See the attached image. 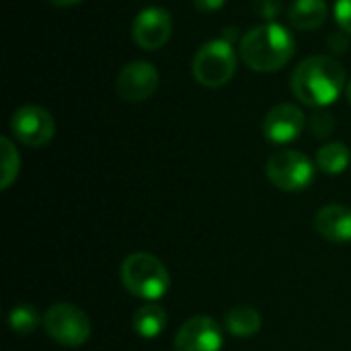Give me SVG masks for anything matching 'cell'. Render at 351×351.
<instances>
[{
  "label": "cell",
  "mask_w": 351,
  "mask_h": 351,
  "mask_svg": "<svg viewBox=\"0 0 351 351\" xmlns=\"http://www.w3.org/2000/svg\"><path fill=\"white\" fill-rule=\"evenodd\" d=\"M346 68L329 56H311L292 72V93L308 107H327L339 99L346 82Z\"/></svg>",
  "instance_id": "1"
},
{
  "label": "cell",
  "mask_w": 351,
  "mask_h": 351,
  "mask_svg": "<svg viewBox=\"0 0 351 351\" xmlns=\"http://www.w3.org/2000/svg\"><path fill=\"white\" fill-rule=\"evenodd\" d=\"M243 62L257 72H276L284 68L296 53V41L292 33L278 23L257 25L241 39Z\"/></svg>",
  "instance_id": "2"
},
{
  "label": "cell",
  "mask_w": 351,
  "mask_h": 351,
  "mask_svg": "<svg viewBox=\"0 0 351 351\" xmlns=\"http://www.w3.org/2000/svg\"><path fill=\"white\" fill-rule=\"evenodd\" d=\"M119 276H121L123 288L132 296L146 300V302L160 300L169 292V286H171V276L167 267L160 263V259L144 251L128 255L121 263Z\"/></svg>",
  "instance_id": "3"
},
{
  "label": "cell",
  "mask_w": 351,
  "mask_h": 351,
  "mask_svg": "<svg viewBox=\"0 0 351 351\" xmlns=\"http://www.w3.org/2000/svg\"><path fill=\"white\" fill-rule=\"evenodd\" d=\"M237 72V53L232 47V41L218 37L208 43H204L191 62V74L193 78L208 88L224 86Z\"/></svg>",
  "instance_id": "4"
},
{
  "label": "cell",
  "mask_w": 351,
  "mask_h": 351,
  "mask_svg": "<svg viewBox=\"0 0 351 351\" xmlns=\"http://www.w3.org/2000/svg\"><path fill=\"white\" fill-rule=\"evenodd\" d=\"M47 335L64 348H80L90 337V321L86 313L70 302H56L43 315Z\"/></svg>",
  "instance_id": "5"
},
{
  "label": "cell",
  "mask_w": 351,
  "mask_h": 351,
  "mask_svg": "<svg viewBox=\"0 0 351 351\" xmlns=\"http://www.w3.org/2000/svg\"><path fill=\"white\" fill-rule=\"evenodd\" d=\"M267 177L282 191H304L315 181V165L300 150H280L267 160Z\"/></svg>",
  "instance_id": "6"
},
{
  "label": "cell",
  "mask_w": 351,
  "mask_h": 351,
  "mask_svg": "<svg viewBox=\"0 0 351 351\" xmlns=\"http://www.w3.org/2000/svg\"><path fill=\"white\" fill-rule=\"evenodd\" d=\"M10 130L21 144L41 148L51 142L56 134V121L47 109L39 105H23L10 117Z\"/></svg>",
  "instance_id": "7"
},
{
  "label": "cell",
  "mask_w": 351,
  "mask_h": 351,
  "mask_svg": "<svg viewBox=\"0 0 351 351\" xmlns=\"http://www.w3.org/2000/svg\"><path fill=\"white\" fill-rule=\"evenodd\" d=\"M222 327L208 315L187 319L175 335V351H222Z\"/></svg>",
  "instance_id": "8"
},
{
  "label": "cell",
  "mask_w": 351,
  "mask_h": 351,
  "mask_svg": "<svg viewBox=\"0 0 351 351\" xmlns=\"http://www.w3.org/2000/svg\"><path fill=\"white\" fill-rule=\"evenodd\" d=\"M158 88V70L144 60L125 64L117 78H115V90L123 101L130 103H142L150 99Z\"/></svg>",
  "instance_id": "9"
},
{
  "label": "cell",
  "mask_w": 351,
  "mask_h": 351,
  "mask_svg": "<svg viewBox=\"0 0 351 351\" xmlns=\"http://www.w3.org/2000/svg\"><path fill=\"white\" fill-rule=\"evenodd\" d=\"M171 33H173V19L169 10L160 6H148L140 10L132 23V37L146 51L160 49L169 41Z\"/></svg>",
  "instance_id": "10"
},
{
  "label": "cell",
  "mask_w": 351,
  "mask_h": 351,
  "mask_svg": "<svg viewBox=\"0 0 351 351\" xmlns=\"http://www.w3.org/2000/svg\"><path fill=\"white\" fill-rule=\"evenodd\" d=\"M306 125V117L300 107L292 103H282L269 109L263 119V136L274 144L294 142Z\"/></svg>",
  "instance_id": "11"
},
{
  "label": "cell",
  "mask_w": 351,
  "mask_h": 351,
  "mask_svg": "<svg viewBox=\"0 0 351 351\" xmlns=\"http://www.w3.org/2000/svg\"><path fill=\"white\" fill-rule=\"evenodd\" d=\"M315 230L331 243H351V208L341 204L325 206L315 216Z\"/></svg>",
  "instance_id": "12"
},
{
  "label": "cell",
  "mask_w": 351,
  "mask_h": 351,
  "mask_svg": "<svg viewBox=\"0 0 351 351\" xmlns=\"http://www.w3.org/2000/svg\"><path fill=\"white\" fill-rule=\"evenodd\" d=\"M329 8L325 0H294L288 10L290 25L300 31H315L327 21Z\"/></svg>",
  "instance_id": "13"
},
{
  "label": "cell",
  "mask_w": 351,
  "mask_h": 351,
  "mask_svg": "<svg viewBox=\"0 0 351 351\" xmlns=\"http://www.w3.org/2000/svg\"><path fill=\"white\" fill-rule=\"evenodd\" d=\"M132 325L142 339H156L167 329V311L158 302H146L134 313Z\"/></svg>",
  "instance_id": "14"
},
{
  "label": "cell",
  "mask_w": 351,
  "mask_h": 351,
  "mask_svg": "<svg viewBox=\"0 0 351 351\" xmlns=\"http://www.w3.org/2000/svg\"><path fill=\"white\" fill-rule=\"evenodd\" d=\"M261 325H263V319H261L259 311L253 306H247V304L230 308L224 317L226 331L237 339L255 337L261 331Z\"/></svg>",
  "instance_id": "15"
},
{
  "label": "cell",
  "mask_w": 351,
  "mask_h": 351,
  "mask_svg": "<svg viewBox=\"0 0 351 351\" xmlns=\"http://www.w3.org/2000/svg\"><path fill=\"white\" fill-rule=\"evenodd\" d=\"M350 148L341 142H329L317 152V167L327 175H341L350 165Z\"/></svg>",
  "instance_id": "16"
},
{
  "label": "cell",
  "mask_w": 351,
  "mask_h": 351,
  "mask_svg": "<svg viewBox=\"0 0 351 351\" xmlns=\"http://www.w3.org/2000/svg\"><path fill=\"white\" fill-rule=\"evenodd\" d=\"M0 160H2V181H0V189H8L16 177H19V169H21V156L14 148V144L10 142V138H0Z\"/></svg>",
  "instance_id": "17"
},
{
  "label": "cell",
  "mask_w": 351,
  "mask_h": 351,
  "mask_svg": "<svg viewBox=\"0 0 351 351\" xmlns=\"http://www.w3.org/2000/svg\"><path fill=\"white\" fill-rule=\"evenodd\" d=\"M39 323H43V317H39V313L29 304H19L8 315V325L16 335L33 333L39 327Z\"/></svg>",
  "instance_id": "18"
},
{
  "label": "cell",
  "mask_w": 351,
  "mask_h": 351,
  "mask_svg": "<svg viewBox=\"0 0 351 351\" xmlns=\"http://www.w3.org/2000/svg\"><path fill=\"white\" fill-rule=\"evenodd\" d=\"M333 130H335V119H333L331 113H327V111H317V113L311 117V132H313L317 138H325V136H329Z\"/></svg>",
  "instance_id": "19"
},
{
  "label": "cell",
  "mask_w": 351,
  "mask_h": 351,
  "mask_svg": "<svg viewBox=\"0 0 351 351\" xmlns=\"http://www.w3.org/2000/svg\"><path fill=\"white\" fill-rule=\"evenodd\" d=\"M253 8H255V12L261 19L271 23L280 14V10H282V0H255Z\"/></svg>",
  "instance_id": "20"
},
{
  "label": "cell",
  "mask_w": 351,
  "mask_h": 351,
  "mask_svg": "<svg viewBox=\"0 0 351 351\" xmlns=\"http://www.w3.org/2000/svg\"><path fill=\"white\" fill-rule=\"evenodd\" d=\"M335 19L341 31L351 35V0H337L335 2Z\"/></svg>",
  "instance_id": "21"
},
{
  "label": "cell",
  "mask_w": 351,
  "mask_h": 351,
  "mask_svg": "<svg viewBox=\"0 0 351 351\" xmlns=\"http://www.w3.org/2000/svg\"><path fill=\"white\" fill-rule=\"evenodd\" d=\"M226 0H193L195 8H199L202 12H212V10H218L224 6Z\"/></svg>",
  "instance_id": "22"
},
{
  "label": "cell",
  "mask_w": 351,
  "mask_h": 351,
  "mask_svg": "<svg viewBox=\"0 0 351 351\" xmlns=\"http://www.w3.org/2000/svg\"><path fill=\"white\" fill-rule=\"evenodd\" d=\"M329 45H331V49H333V51H346L350 43H348L346 33H335V35H331V37H329Z\"/></svg>",
  "instance_id": "23"
},
{
  "label": "cell",
  "mask_w": 351,
  "mask_h": 351,
  "mask_svg": "<svg viewBox=\"0 0 351 351\" xmlns=\"http://www.w3.org/2000/svg\"><path fill=\"white\" fill-rule=\"evenodd\" d=\"M47 2L53 4V6L64 8V6H74V4H78V2H82V0H47Z\"/></svg>",
  "instance_id": "24"
},
{
  "label": "cell",
  "mask_w": 351,
  "mask_h": 351,
  "mask_svg": "<svg viewBox=\"0 0 351 351\" xmlns=\"http://www.w3.org/2000/svg\"><path fill=\"white\" fill-rule=\"evenodd\" d=\"M346 95H348V101L351 103V80H348V86H346Z\"/></svg>",
  "instance_id": "25"
}]
</instances>
